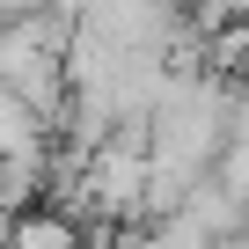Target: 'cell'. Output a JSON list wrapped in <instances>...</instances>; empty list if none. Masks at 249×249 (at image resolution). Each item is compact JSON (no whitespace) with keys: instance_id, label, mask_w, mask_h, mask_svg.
<instances>
[{"instance_id":"6da1fadb","label":"cell","mask_w":249,"mask_h":249,"mask_svg":"<svg viewBox=\"0 0 249 249\" xmlns=\"http://www.w3.org/2000/svg\"><path fill=\"white\" fill-rule=\"evenodd\" d=\"M15 249H66V227H59V220H37V227H22Z\"/></svg>"}]
</instances>
